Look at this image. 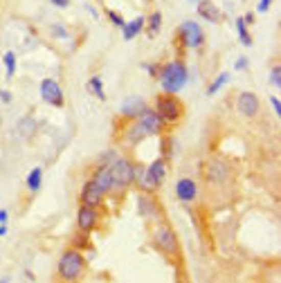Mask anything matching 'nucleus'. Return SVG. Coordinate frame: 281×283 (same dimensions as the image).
Masks as SVG:
<instances>
[{"label":"nucleus","mask_w":281,"mask_h":283,"mask_svg":"<svg viewBox=\"0 0 281 283\" xmlns=\"http://www.w3.org/2000/svg\"><path fill=\"white\" fill-rule=\"evenodd\" d=\"M176 194H178V198L182 202H189V200H194L196 198V184L191 182V180H180V182L176 184Z\"/></svg>","instance_id":"nucleus-14"},{"label":"nucleus","mask_w":281,"mask_h":283,"mask_svg":"<svg viewBox=\"0 0 281 283\" xmlns=\"http://www.w3.org/2000/svg\"><path fill=\"white\" fill-rule=\"evenodd\" d=\"M77 223H79V229H83V231L92 229L95 223H97V214H95V207L83 205L81 209H79V214H77Z\"/></svg>","instance_id":"nucleus-9"},{"label":"nucleus","mask_w":281,"mask_h":283,"mask_svg":"<svg viewBox=\"0 0 281 283\" xmlns=\"http://www.w3.org/2000/svg\"><path fill=\"white\" fill-rule=\"evenodd\" d=\"M52 3L56 5V7H67V5H70V0H52Z\"/></svg>","instance_id":"nucleus-31"},{"label":"nucleus","mask_w":281,"mask_h":283,"mask_svg":"<svg viewBox=\"0 0 281 283\" xmlns=\"http://www.w3.org/2000/svg\"><path fill=\"white\" fill-rule=\"evenodd\" d=\"M7 234V227H5V223H0V236Z\"/></svg>","instance_id":"nucleus-33"},{"label":"nucleus","mask_w":281,"mask_h":283,"mask_svg":"<svg viewBox=\"0 0 281 283\" xmlns=\"http://www.w3.org/2000/svg\"><path fill=\"white\" fill-rule=\"evenodd\" d=\"M144 137V131L139 126H135V128H131V133H128V142H139Z\"/></svg>","instance_id":"nucleus-25"},{"label":"nucleus","mask_w":281,"mask_h":283,"mask_svg":"<svg viewBox=\"0 0 281 283\" xmlns=\"http://www.w3.org/2000/svg\"><path fill=\"white\" fill-rule=\"evenodd\" d=\"M155 245L160 247V250L171 252V254H176V252H178V241H176V234H173L171 229H167V227H162V229L155 234Z\"/></svg>","instance_id":"nucleus-8"},{"label":"nucleus","mask_w":281,"mask_h":283,"mask_svg":"<svg viewBox=\"0 0 281 283\" xmlns=\"http://www.w3.org/2000/svg\"><path fill=\"white\" fill-rule=\"evenodd\" d=\"M239 112H243L245 117H254L259 112V99L252 92H243L239 97Z\"/></svg>","instance_id":"nucleus-11"},{"label":"nucleus","mask_w":281,"mask_h":283,"mask_svg":"<svg viewBox=\"0 0 281 283\" xmlns=\"http://www.w3.org/2000/svg\"><path fill=\"white\" fill-rule=\"evenodd\" d=\"M270 5H272V0H261V3L256 5V9L261 11V14H266V11L270 9Z\"/></svg>","instance_id":"nucleus-26"},{"label":"nucleus","mask_w":281,"mask_h":283,"mask_svg":"<svg viewBox=\"0 0 281 283\" xmlns=\"http://www.w3.org/2000/svg\"><path fill=\"white\" fill-rule=\"evenodd\" d=\"M95 182H97V186L101 189V194L104 191H108L110 186H112V178H110V169L108 167H104L101 171L97 173V178H95Z\"/></svg>","instance_id":"nucleus-16"},{"label":"nucleus","mask_w":281,"mask_h":283,"mask_svg":"<svg viewBox=\"0 0 281 283\" xmlns=\"http://www.w3.org/2000/svg\"><path fill=\"white\" fill-rule=\"evenodd\" d=\"M0 99H3V101H7V104H9V101H11V95L7 92V90H0Z\"/></svg>","instance_id":"nucleus-28"},{"label":"nucleus","mask_w":281,"mask_h":283,"mask_svg":"<svg viewBox=\"0 0 281 283\" xmlns=\"http://www.w3.org/2000/svg\"><path fill=\"white\" fill-rule=\"evenodd\" d=\"M108 16H110V20H112V22H115V25H117V27H124V20H122V16H120V14H115V11H110V14H108Z\"/></svg>","instance_id":"nucleus-27"},{"label":"nucleus","mask_w":281,"mask_h":283,"mask_svg":"<svg viewBox=\"0 0 281 283\" xmlns=\"http://www.w3.org/2000/svg\"><path fill=\"white\" fill-rule=\"evenodd\" d=\"M149 25H151V32H153V34L160 30V25H162V14H160V11H155V14L151 16V22H149Z\"/></svg>","instance_id":"nucleus-23"},{"label":"nucleus","mask_w":281,"mask_h":283,"mask_svg":"<svg viewBox=\"0 0 281 283\" xmlns=\"http://www.w3.org/2000/svg\"><path fill=\"white\" fill-rule=\"evenodd\" d=\"M270 83H272V86H281V67L277 65V67H274V70L272 72H270Z\"/></svg>","instance_id":"nucleus-24"},{"label":"nucleus","mask_w":281,"mask_h":283,"mask_svg":"<svg viewBox=\"0 0 281 283\" xmlns=\"http://www.w3.org/2000/svg\"><path fill=\"white\" fill-rule=\"evenodd\" d=\"M7 211H5V209H0V223H7Z\"/></svg>","instance_id":"nucleus-32"},{"label":"nucleus","mask_w":281,"mask_h":283,"mask_svg":"<svg viewBox=\"0 0 281 283\" xmlns=\"http://www.w3.org/2000/svg\"><path fill=\"white\" fill-rule=\"evenodd\" d=\"M247 65V61H245V56H241L239 61H236V67H239V70H243V67Z\"/></svg>","instance_id":"nucleus-29"},{"label":"nucleus","mask_w":281,"mask_h":283,"mask_svg":"<svg viewBox=\"0 0 281 283\" xmlns=\"http://www.w3.org/2000/svg\"><path fill=\"white\" fill-rule=\"evenodd\" d=\"M144 110V101L142 99H128L126 104H124V108H122V112L124 115H139V112Z\"/></svg>","instance_id":"nucleus-17"},{"label":"nucleus","mask_w":281,"mask_h":283,"mask_svg":"<svg viewBox=\"0 0 281 283\" xmlns=\"http://www.w3.org/2000/svg\"><path fill=\"white\" fill-rule=\"evenodd\" d=\"M155 112L160 115V120H167V122H176L180 117V112H182V108H180L178 99L171 97V95H167V97H160L157 99V108Z\"/></svg>","instance_id":"nucleus-4"},{"label":"nucleus","mask_w":281,"mask_h":283,"mask_svg":"<svg viewBox=\"0 0 281 283\" xmlns=\"http://www.w3.org/2000/svg\"><path fill=\"white\" fill-rule=\"evenodd\" d=\"M139 128L144 131V135H155L160 133V126H162V120L155 110H142L139 112Z\"/></svg>","instance_id":"nucleus-7"},{"label":"nucleus","mask_w":281,"mask_h":283,"mask_svg":"<svg viewBox=\"0 0 281 283\" xmlns=\"http://www.w3.org/2000/svg\"><path fill=\"white\" fill-rule=\"evenodd\" d=\"M3 61H5V67H7V79H11V77H14V72H16V56H14V52H5Z\"/></svg>","instance_id":"nucleus-21"},{"label":"nucleus","mask_w":281,"mask_h":283,"mask_svg":"<svg viewBox=\"0 0 281 283\" xmlns=\"http://www.w3.org/2000/svg\"><path fill=\"white\" fill-rule=\"evenodd\" d=\"M227 79H229V75H227V72H223V75L218 77L216 81H214L212 86H209V90H207V95H216V92H218V88H223L225 83H227Z\"/></svg>","instance_id":"nucleus-22"},{"label":"nucleus","mask_w":281,"mask_h":283,"mask_svg":"<svg viewBox=\"0 0 281 283\" xmlns=\"http://www.w3.org/2000/svg\"><path fill=\"white\" fill-rule=\"evenodd\" d=\"M88 90L95 95V97H99V99L106 97V95H104V88H101V79H99V77H92V79H90V81H88Z\"/></svg>","instance_id":"nucleus-19"},{"label":"nucleus","mask_w":281,"mask_h":283,"mask_svg":"<svg viewBox=\"0 0 281 283\" xmlns=\"http://www.w3.org/2000/svg\"><path fill=\"white\" fill-rule=\"evenodd\" d=\"M99 200H101V189L97 186L95 180H90V182L86 184V189H83V194H81V202L88 205V207H95Z\"/></svg>","instance_id":"nucleus-13"},{"label":"nucleus","mask_w":281,"mask_h":283,"mask_svg":"<svg viewBox=\"0 0 281 283\" xmlns=\"http://www.w3.org/2000/svg\"><path fill=\"white\" fill-rule=\"evenodd\" d=\"M108 169H110V178H112V184H115V186H126V184H131V182H133V178H135V169H133L126 160H117V162H112Z\"/></svg>","instance_id":"nucleus-3"},{"label":"nucleus","mask_w":281,"mask_h":283,"mask_svg":"<svg viewBox=\"0 0 281 283\" xmlns=\"http://www.w3.org/2000/svg\"><path fill=\"white\" fill-rule=\"evenodd\" d=\"M182 38H184V45H187V48H198V45L205 41L200 25H198V22H194V20L182 22Z\"/></svg>","instance_id":"nucleus-6"},{"label":"nucleus","mask_w":281,"mask_h":283,"mask_svg":"<svg viewBox=\"0 0 281 283\" xmlns=\"http://www.w3.org/2000/svg\"><path fill=\"white\" fill-rule=\"evenodd\" d=\"M41 180H43V169L36 167L30 175H27V186H30L32 191H38V186H41Z\"/></svg>","instance_id":"nucleus-18"},{"label":"nucleus","mask_w":281,"mask_h":283,"mask_svg":"<svg viewBox=\"0 0 281 283\" xmlns=\"http://www.w3.org/2000/svg\"><path fill=\"white\" fill-rule=\"evenodd\" d=\"M81 268H83V258L79 252H65L61 256V263H59V272L65 281H75L79 279L81 274Z\"/></svg>","instance_id":"nucleus-2"},{"label":"nucleus","mask_w":281,"mask_h":283,"mask_svg":"<svg viewBox=\"0 0 281 283\" xmlns=\"http://www.w3.org/2000/svg\"><path fill=\"white\" fill-rule=\"evenodd\" d=\"M198 14L205 20H209V22H221L223 20L221 9H218L216 5L212 3V0H200V3H198Z\"/></svg>","instance_id":"nucleus-10"},{"label":"nucleus","mask_w":281,"mask_h":283,"mask_svg":"<svg viewBox=\"0 0 281 283\" xmlns=\"http://www.w3.org/2000/svg\"><path fill=\"white\" fill-rule=\"evenodd\" d=\"M41 97H43V101L56 106V108L63 106V92H61V86L54 79H43L41 81Z\"/></svg>","instance_id":"nucleus-5"},{"label":"nucleus","mask_w":281,"mask_h":283,"mask_svg":"<svg viewBox=\"0 0 281 283\" xmlns=\"http://www.w3.org/2000/svg\"><path fill=\"white\" fill-rule=\"evenodd\" d=\"M142 27H144V18H135L131 22H124V38H126V41H133Z\"/></svg>","instance_id":"nucleus-15"},{"label":"nucleus","mask_w":281,"mask_h":283,"mask_svg":"<svg viewBox=\"0 0 281 283\" xmlns=\"http://www.w3.org/2000/svg\"><path fill=\"white\" fill-rule=\"evenodd\" d=\"M160 81H162V90L169 95L178 92L180 88L187 83V67H184L180 61H173V63L165 65V70H162L160 75Z\"/></svg>","instance_id":"nucleus-1"},{"label":"nucleus","mask_w":281,"mask_h":283,"mask_svg":"<svg viewBox=\"0 0 281 283\" xmlns=\"http://www.w3.org/2000/svg\"><path fill=\"white\" fill-rule=\"evenodd\" d=\"M165 162L162 160H155L153 164L149 167V171H146V184L149 186H157L162 182V178H165Z\"/></svg>","instance_id":"nucleus-12"},{"label":"nucleus","mask_w":281,"mask_h":283,"mask_svg":"<svg viewBox=\"0 0 281 283\" xmlns=\"http://www.w3.org/2000/svg\"><path fill=\"white\" fill-rule=\"evenodd\" d=\"M272 106H274V110H277V115H281V104L277 97H272Z\"/></svg>","instance_id":"nucleus-30"},{"label":"nucleus","mask_w":281,"mask_h":283,"mask_svg":"<svg viewBox=\"0 0 281 283\" xmlns=\"http://www.w3.org/2000/svg\"><path fill=\"white\" fill-rule=\"evenodd\" d=\"M236 30H239L241 43L250 48V45H252V36H250V34H247V30H245V20H243V18H239V20H236Z\"/></svg>","instance_id":"nucleus-20"}]
</instances>
